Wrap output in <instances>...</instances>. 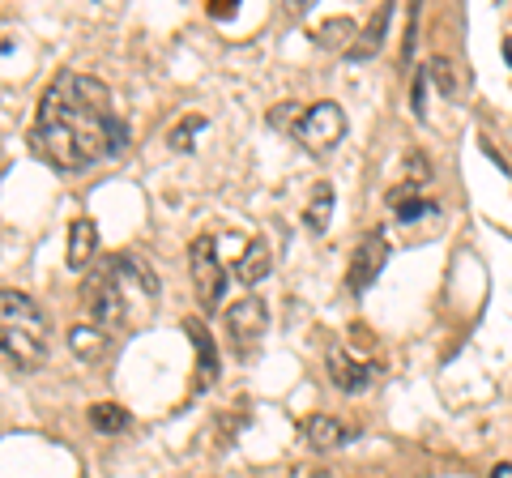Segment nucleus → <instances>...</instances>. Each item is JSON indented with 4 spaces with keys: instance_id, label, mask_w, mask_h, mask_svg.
I'll return each instance as SVG.
<instances>
[{
    "instance_id": "a211bd4d",
    "label": "nucleus",
    "mask_w": 512,
    "mask_h": 478,
    "mask_svg": "<svg viewBox=\"0 0 512 478\" xmlns=\"http://www.w3.org/2000/svg\"><path fill=\"white\" fill-rule=\"evenodd\" d=\"M197 133H205V116H188V120H180V124H175V129H171V150H192V146H197V141H192V137H197Z\"/></svg>"
},
{
    "instance_id": "4468645a",
    "label": "nucleus",
    "mask_w": 512,
    "mask_h": 478,
    "mask_svg": "<svg viewBox=\"0 0 512 478\" xmlns=\"http://www.w3.org/2000/svg\"><path fill=\"white\" fill-rule=\"evenodd\" d=\"M94 248H99V222L94 218H73V227H69V265L86 269V261L94 257Z\"/></svg>"
},
{
    "instance_id": "7ed1b4c3",
    "label": "nucleus",
    "mask_w": 512,
    "mask_h": 478,
    "mask_svg": "<svg viewBox=\"0 0 512 478\" xmlns=\"http://www.w3.org/2000/svg\"><path fill=\"white\" fill-rule=\"evenodd\" d=\"M0 342H5V363L18 372H35L52 346V325L43 308L13 286L0 291Z\"/></svg>"
},
{
    "instance_id": "423d86ee",
    "label": "nucleus",
    "mask_w": 512,
    "mask_h": 478,
    "mask_svg": "<svg viewBox=\"0 0 512 478\" xmlns=\"http://www.w3.org/2000/svg\"><path fill=\"white\" fill-rule=\"evenodd\" d=\"M265 329H269V308H265L261 295H244L227 308V333H231V346H235L239 359H248L252 350L261 346Z\"/></svg>"
},
{
    "instance_id": "6e6552de",
    "label": "nucleus",
    "mask_w": 512,
    "mask_h": 478,
    "mask_svg": "<svg viewBox=\"0 0 512 478\" xmlns=\"http://www.w3.org/2000/svg\"><path fill=\"white\" fill-rule=\"evenodd\" d=\"M325 368H329V380L342 393H363L376 380V363L359 359L355 350H346V346H329L325 350Z\"/></svg>"
},
{
    "instance_id": "f257e3e1",
    "label": "nucleus",
    "mask_w": 512,
    "mask_h": 478,
    "mask_svg": "<svg viewBox=\"0 0 512 478\" xmlns=\"http://www.w3.org/2000/svg\"><path fill=\"white\" fill-rule=\"evenodd\" d=\"M35 150L56 171H86L128 146V124L116 116L111 90L90 73H60L35 111Z\"/></svg>"
},
{
    "instance_id": "6ab92c4d",
    "label": "nucleus",
    "mask_w": 512,
    "mask_h": 478,
    "mask_svg": "<svg viewBox=\"0 0 512 478\" xmlns=\"http://www.w3.org/2000/svg\"><path fill=\"white\" fill-rule=\"evenodd\" d=\"M423 69H427V82H436L444 94H457V77H453V65H448L444 56H431Z\"/></svg>"
},
{
    "instance_id": "dca6fc26",
    "label": "nucleus",
    "mask_w": 512,
    "mask_h": 478,
    "mask_svg": "<svg viewBox=\"0 0 512 478\" xmlns=\"http://www.w3.org/2000/svg\"><path fill=\"white\" fill-rule=\"evenodd\" d=\"M329 218H333V184L329 180H320L312 188V201H308V210H303V222H308V231H325L329 227Z\"/></svg>"
},
{
    "instance_id": "f03ea898",
    "label": "nucleus",
    "mask_w": 512,
    "mask_h": 478,
    "mask_svg": "<svg viewBox=\"0 0 512 478\" xmlns=\"http://www.w3.org/2000/svg\"><path fill=\"white\" fill-rule=\"evenodd\" d=\"M90 321L103 325L107 333L116 329H137L158 304V274L133 257V252H120V257H107L99 265V274H90V282L82 286Z\"/></svg>"
},
{
    "instance_id": "ddd939ff",
    "label": "nucleus",
    "mask_w": 512,
    "mask_h": 478,
    "mask_svg": "<svg viewBox=\"0 0 512 478\" xmlns=\"http://www.w3.org/2000/svg\"><path fill=\"white\" fill-rule=\"evenodd\" d=\"M384 30H389V5H376L367 26L355 35V43L346 47V60H372L380 47H384Z\"/></svg>"
},
{
    "instance_id": "9d476101",
    "label": "nucleus",
    "mask_w": 512,
    "mask_h": 478,
    "mask_svg": "<svg viewBox=\"0 0 512 478\" xmlns=\"http://www.w3.org/2000/svg\"><path fill=\"white\" fill-rule=\"evenodd\" d=\"M269 269H274V252H269L265 239H239V257L231 265V274L244 286H256L269 278Z\"/></svg>"
},
{
    "instance_id": "1a4fd4ad",
    "label": "nucleus",
    "mask_w": 512,
    "mask_h": 478,
    "mask_svg": "<svg viewBox=\"0 0 512 478\" xmlns=\"http://www.w3.org/2000/svg\"><path fill=\"white\" fill-rule=\"evenodd\" d=\"M184 333L192 338V346H197V376H192V397H201V393L214 389V380H218V372H222L218 346H214L210 329H205L201 321H184Z\"/></svg>"
},
{
    "instance_id": "9b49d317",
    "label": "nucleus",
    "mask_w": 512,
    "mask_h": 478,
    "mask_svg": "<svg viewBox=\"0 0 512 478\" xmlns=\"http://www.w3.org/2000/svg\"><path fill=\"white\" fill-rule=\"evenodd\" d=\"M303 440H308L316 453H333V449H342V444L350 440V427L338 419V414H308V423H303Z\"/></svg>"
},
{
    "instance_id": "412c9836",
    "label": "nucleus",
    "mask_w": 512,
    "mask_h": 478,
    "mask_svg": "<svg viewBox=\"0 0 512 478\" xmlns=\"http://www.w3.org/2000/svg\"><path fill=\"white\" fill-rule=\"evenodd\" d=\"M239 13V0H210V18L214 22H231Z\"/></svg>"
},
{
    "instance_id": "f3484780",
    "label": "nucleus",
    "mask_w": 512,
    "mask_h": 478,
    "mask_svg": "<svg viewBox=\"0 0 512 478\" xmlns=\"http://www.w3.org/2000/svg\"><path fill=\"white\" fill-rule=\"evenodd\" d=\"M128 423H133V419H128V410H124V406H116V402H99V406H90V427H94V432L116 436V432H124Z\"/></svg>"
},
{
    "instance_id": "20e7f679",
    "label": "nucleus",
    "mask_w": 512,
    "mask_h": 478,
    "mask_svg": "<svg viewBox=\"0 0 512 478\" xmlns=\"http://www.w3.org/2000/svg\"><path fill=\"white\" fill-rule=\"evenodd\" d=\"M188 278H192V291H197L201 308L218 312L231 278H227V265H222V252H218L214 235H197V239H192V248H188Z\"/></svg>"
},
{
    "instance_id": "0eeeda50",
    "label": "nucleus",
    "mask_w": 512,
    "mask_h": 478,
    "mask_svg": "<svg viewBox=\"0 0 512 478\" xmlns=\"http://www.w3.org/2000/svg\"><path fill=\"white\" fill-rule=\"evenodd\" d=\"M384 261H389V239H384V231H367V235H363V244L355 248V257H350L346 286H350L355 295H363L367 286L380 278Z\"/></svg>"
},
{
    "instance_id": "39448f33",
    "label": "nucleus",
    "mask_w": 512,
    "mask_h": 478,
    "mask_svg": "<svg viewBox=\"0 0 512 478\" xmlns=\"http://www.w3.org/2000/svg\"><path fill=\"white\" fill-rule=\"evenodd\" d=\"M291 137L308 154H333L342 146V137H346V111L333 99H320L312 107H303L299 120L291 124Z\"/></svg>"
},
{
    "instance_id": "f8f14e48",
    "label": "nucleus",
    "mask_w": 512,
    "mask_h": 478,
    "mask_svg": "<svg viewBox=\"0 0 512 478\" xmlns=\"http://www.w3.org/2000/svg\"><path fill=\"white\" fill-rule=\"evenodd\" d=\"M69 350L82 363H103L107 355H111V333L103 329V325H94V321H86V325H73L69 329Z\"/></svg>"
},
{
    "instance_id": "aec40b11",
    "label": "nucleus",
    "mask_w": 512,
    "mask_h": 478,
    "mask_svg": "<svg viewBox=\"0 0 512 478\" xmlns=\"http://www.w3.org/2000/svg\"><path fill=\"white\" fill-rule=\"evenodd\" d=\"M393 218L397 222H419L423 214H431V210H436V205H431V201H423V197H402V201H393Z\"/></svg>"
},
{
    "instance_id": "2eb2a0df",
    "label": "nucleus",
    "mask_w": 512,
    "mask_h": 478,
    "mask_svg": "<svg viewBox=\"0 0 512 478\" xmlns=\"http://www.w3.org/2000/svg\"><path fill=\"white\" fill-rule=\"evenodd\" d=\"M427 184H431V163H427L419 150H410L402 158V175H397V188L389 193V201H402L410 188H427Z\"/></svg>"
}]
</instances>
